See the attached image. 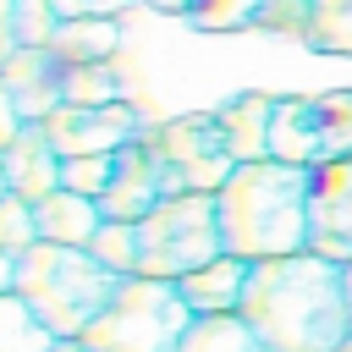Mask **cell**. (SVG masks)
I'll return each mask as SVG.
<instances>
[{"label": "cell", "mask_w": 352, "mask_h": 352, "mask_svg": "<svg viewBox=\"0 0 352 352\" xmlns=\"http://www.w3.org/2000/svg\"><path fill=\"white\" fill-rule=\"evenodd\" d=\"M242 319L264 336L270 352H341L352 336L346 264L319 253L258 258L248 275Z\"/></svg>", "instance_id": "obj_1"}, {"label": "cell", "mask_w": 352, "mask_h": 352, "mask_svg": "<svg viewBox=\"0 0 352 352\" xmlns=\"http://www.w3.org/2000/svg\"><path fill=\"white\" fill-rule=\"evenodd\" d=\"M220 242L236 258H286L308 253V170L286 160H248L214 192Z\"/></svg>", "instance_id": "obj_2"}, {"label": "cell", "mask_w": 352, "mask_h": 352, "mask_svg": "<svg viewBox=\"0 0 352 352\" xmlns=\"http://www.w3.org/2000/svg\"><path fill=\"white\" fill-rule=\"evenodd\" d=\"M126 275L104 270L88 248H60V242H33L16 258V297L55 330V341H82L88 324L110 308Z\"/></svg>", "instance_id": "obj_3"}, {"label": "cell", "mask_w": 352, "mask_h": 352, "mask_svg": "<svg viewBox=\"0 0 352 352\" xmlns=\"http://www.w3.org/2000/svg\"><path fill=\"white\" fill-rule=\"evenodd\" d=\"M226 253L220 242V204L214 192H176L160 198L138 220V275L182 280L198 264H214Z\"/></svg>", "instance_id": "obj_4"}, {"label": "cell", "mask_w": 352, "mask_h": 352, "mask_svg": "<svg viewBox=\"0 0 352 352\" xmlns=\"http://www.w3.org/2000/svg\"><path fill=\"white\" fill-rule=\"evenodd\" d=\"M192 324V308L182 302L176 280H154V275H126L121 292L110 297V308L88 324V346L94 352H176L182 336Z\"/></svg>", "instance_id": "obj_5"}, {"label": "cell", "mask_w": 352, "mask_h": 352, "mask_svg": "<svg viewBox=\"0 0 352 352\" xmlns=\"http://www.w3.org/2000/svg\"><path fill=\"white\" fill-rule=\"evenodd\" d=\"M154 165H160V187L165 198L176 192H220L226 176L236 170L231 148H226V132L214 121V110H192V116H170L160 126L143 132Z\"/></svg>", "instance_id": "obj_6"}, {"label": "cell", "mask_w": 352, "mask_h": 352, "mask_svg": "<svg viewBox=\"0 0 352 352\" xmlns=\"http://www.w3.org/2000/svg\"><path fill=\"white\" fill-rule=\"evenodd\" d=\"M270 154L286 160V165H302V170L352 160V88L286 94V99L275 104Z\"/></svg>", "instance_id": "obj_7"}, {"label": "cell", "mask_w": 352, "mask_h": 352, "mask_svg": "<svg viewBox=\"0 0 352 352\" xmlns=\"http://www.w3.org/2000/svg\"><path fill=\"white\" fill-rule=\"evenodd\" d=\"M44 132L60 148V160H72V154H116L132 138H143L148 121L138 116L132 99H116V104H60V110L44 116Z\"/></svg>", "instance_id": "obj_8"}, {"label": "cell", "mask_w": 352, "mask_h": 352, "mask_svg": "<svg viewBox=\"0 0 352 352\" xmlns=\"http://www.w3.org/2000/svg\"><path fill=\"white\" fill-rule=\"evenodd\" d=\"M308 253L352 264V160L308 170Z\"/></svg>", "instance_id": "obj_9"}, {"label": "cell", "mask_w": 352, "mask_h": 352, "mask_svg": "<svg viewBox=\"0 0 352 352\" xmlns=\"http://www.w3.org/2000/svg\"><path fill=\"white\" fill-rule=\"evenodd\" d=\"M0 77H6V88L28 121H44L50 110L66 104V60L55 50H16L0 66Z\"/></svg>", "instance_id": "obj_10"}, {"label": "cell", "mask_w": 352, "mask_h": 352, "mask_svg": "<svg viewBox=\"0 0 352 352\" xmlns=\"http://www.w3.org/2000/svg\"><path fill=\"white\" fill-rule=\"evenodd\" d=\"M160 198H165V187H160V165H154L148 143L132 138L126 148H116V176H110L99 209H104V220H143Z\"/></svg>", "instance_id": "obj_11"}, {"label": "cell", "mask_w": 352, "mask_h": 352, "mask_svg": "<svg viewBox=\"0 0 352 352\" xmlns=\"http://www.w3.org/2000/svg\"><path fill=\"white\" fill-rule=\"evenodd\" d=\"M248 275H253V258H236V253H220L214 264H198L176 280L182 302L192 308V319H220V314H242V297H248Z\"/></svg>", "instance_id": "obj_12"}, {"label": "cell", "mask_w": 352, "mask_h": 352, "mask_svg": "<svg viewBox=\"0 0 352 352\" xmlns=\"http://www.w3.org/2000/svg\"><path fill=\"white\" fill-rule=\"evenodd\" d=\"M0 154H6V182H11L16 198L38 204V198H50V192L60 187V148L50 143L44 121H28Z\"/></svg>", "instance_id": "obj_13"}, {"label": "cell", "mask_w": 352, "mask_h": 352, "mask_svg": "<svg viewBox=\"0 0 352 352\" xmlns=\"http://www.w3.org/2000/svg\"><path fill=\"white\" fill-rule=\"evenodd\" d=\"M275 104H280L275 94H236V99H226V104L214 110V121H220L226 148H231V160H236V165H248V160H270Z\"/></svg>", "instance_id": "obj_14"}, {"label": "cell", "mask_w": 352, "mask_h": 352, "mask_svg": "<svg viewBox=\"0 0 352 352\" xmlns=\"http://www.w3.org/2000/svg\"><path fill=\"white\" fill-rule=\"evenodd\" d=\"M33 220H38V242L88 248V242H94V231L104 226V209H99V198H88V192L55 187L50 198H38V204H33Z\"/></svg>", "instance_id": "obj_15"}, {"label": "cell", "mask_w": 352, "mask_h": 352, "mask_svg": "<svg viewBox=\"0 0 352 352\" xmlns=\"http://www.w3.org/2000/svg\"><path fill=\"white\" fill-rule=\"evenodd\" d=\"M50 50L66 66H104L121 50V16H72V22L55 28V44Z\"/></svg>", "instance_id": "obj_16"}, {"label": "cell", "mask_w": 352, "mask_h": 352, "mask_svg": "<svg viewBox=\"0 0 352 352\" xmlns=\"http://www.w3.org/2000/svg\"><path fill=\"white\" fill-rule=\"evenodd\" d=\"M176 352H270V346L242 314H220V319H192Z\"/></svg>", "instance_id": "obj_17"}, {"label": "cell", "mask_w": 352, "mask_h": 352, "mask_svg": "<svg viewBox=\"0 0 352 352\" xmlns=\"http://www.w3.org/2000/svg\"><path fill=\"white\" fill-rule=\"evenodd\" d=\"M0 352H55V330L16 292L0 297Z\"/></svg>", "instance_id": "obj_18"}, {"label": "cell", "mask_w": 352, "mask_h": 352, "mask_svg": "<svg viewBox=\"0 0 352 352\" xmlns=\"http://www.w3.org/2000/svg\"><path fill=\"white\" fill-rule=\"evenodd\" d=\"M302 44L319 55H352V0H319Z\"/></svg>", "instance_id": "obj_19"}, {"label": "cell", "mask_w": 352, "mask_h": 352, "mask_svg": "<svg viewBox=\"0 0 352 352\" xmlns=\"http://www.w3.org/2000/svg\"><path fill=\"white\" fill-rule=\"evenodd\" d=\"M88 253L116 270V275H138V220H104L88 242Z\"/></svg>", "instance_id": "obj_20"}, {"label": "cell", "mask_w": 352, "mask_h": 352, "mask_svg": "<svg viewBox=\"0 0 352 352\" xmlns=\"http://www.w3.org/2000/svg\"><path fill=\"white\" fill-rule=\"evenodd\" d=\"M258 0H187L182 22L204 28V33H231V28H253Z\"/></svg>", "instance_id": "obj_21"}, {"label": "cell", "mask_w": 352, "mask_h": 352, "mask_svg": "<svg viewBox=\"0 0 352 352\" xmlns=\"http://www.w3.org/2000/svg\"><path fill=\"white\" fill-rule=\"evenodd\" d=\"M126 99L121 94V77L104 66H66V104H116Z\"/></svg>", "instance_id": "obj_22"}, {"label": "cell", "mask_w": 352, "mask_h": 352, "mask_svg": "<svg viewBox=\"0 0 352 352\" xmlns=\"http://www.w3.org/2000/svg\"><path fill=\"white\" fill-rule=\"evenodd\" d=\"M110 176H116V154H72V160H60V187L88 192V198H104Z\"/></svg>", "instance_id": "obj_23"}, {"label": "cell", "mask_w": 352, "mask_h": 352, "mask_svg": "<svg viewBox=\"0 0 352 352\" xmlns=\"http://www.w3.org/2000/svg\"><path fill=\"white\" fill-rule=\"evenodd\" d=\"M314 6L319 0H258V16H253V28H264V33H286V38H308V22H314Z\"/></svg>", "instance_id": "obj_24"}, {"label": "cell", "mask_w": 352, "mask_h": 352, "mask_svg": "<svg viewBox=\"0 0 352 352\" xmlns=\"http://www.w3.org/2000/svg\"><path fill=\"white\" fill-rule=\"evenodd\" d=\"M60 11L50 0H16V50H50Z\"/></svg>", "instance_id": "obj_25"}, {"label": "cell", "mask_w": 352, "mask_h": 352, "mask_svg": "<svg viewBox=\"0 0 352 352\" xmlns=\"http://www.w3.org/2000/svg\"><path fill=\"white\" fill-rule=\"evenodd\" d=\"M33 242H38V220H33V204H28V198H16V192H6V198H0V248L22 258Z\"/></svg>", "instance_id": "obj_26"}, {"label": "cell", "mask_w": 352, "mask_h": 352, "mask_svg": "<svg viewBox=\"0 0 352 352\" xmlns=\"http://www.w3.org/2000/svg\"><path fill=\"white\" fill-rule=\"evenodd\" d=\"M50 6L60 11V22H72V16H121L143 0H50Z\"/></svg>", "instance_id": "obj_27"}, {"label": "cell", "mask_w": 352, "mask_h": 352, "mask_svg": "<svg viewBox=\"0 0 352 352\" xmlns=\"http://www.w3.org/2000/svg\"><path fill=\"white\" fill-rule=\"evenodd\" d=\"M22 126H28V116L16 110V99H11V88H6V77H0V148H6Z\"/></svg>", "instance_id": "obj_28"}, {"label": "cell", "mask_w": 352, "mask_h": 352, "mask_svg": "<svg viewBox=\"0 0 352 352\" xmlns=\"http://www.w3.org/2000/svg\"><path fill=\"white\" fill-rule=\"evenodd\" d=\"M16 55V0H0V66Z\"/></svg>", "instance_id": "obj_29"}, {"label": "cell", "mask_w": 352, "mask_h": 352, "mask_svg": "<svg viewBox=\"0 0 352 352\" xmlns=\"http://www.w3.org/2000/svg\"><path fill=\"white\" fill-rule=\"evenodd\" d=\"M6 292H16V253L0 248V297H6Z\"/></svg>", "instance_id": "obj_30"}, {"label": "cell", "mask_w": 352, "mask_h": 352, "mask_svg": "<svg viewBox=\"0 0 352 352\" xmlns=\"http://www.w3.org/2000/svg\"><path fill=\"white\" fill-rule=\"evenodd\" d=\"M55 352H94L88 341H55Z\"/></svg>", "instance_id": "obj_31"}, {"label": "cell", "mask_w": 352, "mask_h": 352, "mask_svg": "<svg viewBox=\"0 0 352 352\" xmlns=\"http://www.w3.org/2000/svg\"><path fill=\"white\" fill-rule=\"evenodd\" d=\"M11 192V182H6V154H0V198Z\"/></svg>", "instance_id": "obj_32"}, {"label": "cell", "mask_w": 352, "mask_h": 352, "mask_svg": "<svg viewBox=\"0 0 352 352\" xmlns=\"http://www.w3.org/2000/svg\"><path fill=\"white\" fill-rule=\"evenodd\" d=\"M346 302H352V264H346Z\"/></svg>", "instance_id": "obj_33"}, {"label": "cell", "mask_w": 352, "mask_h": 352, "mask_svg": "<svg viewBox=\"0 0 352 352\" xmlns=\"http://www.w3.org/2000/svg\"><path fill=\"white\" fill-rule=\"evenodd\" d=\"M341 352H352V336H346V346H341Z\"/></svg>", "instance_id": "obj_34"}]
</instances>
